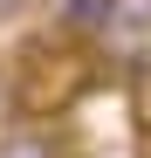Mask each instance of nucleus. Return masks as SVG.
<instances>
[{"mask_svg": "<svg viewBox=\"0 0 151 158\" xmlns=\"http://www.w3.org/2000/svg\"><path fill=\"white\" fill-rule=\"evenodd\" d=\"M103 35L144 41V35H151V0H103Z\"/></svg>", "mask_w": 151, "mask_h": 158, "instance_id": "1", "label": "nucleus"}, {"mask_svg": "<svg viewBox=\"0 0 151 158\" xmlns=\"http://www.w3.org/2000/svg\"><path fill=\"white\" fill-rule=\"evenodd\" d=\"M0 158H62V144H55V131H41V124H28V131H0Z\"/></svg>", "mask_w": 151, "mask_h": 158, "instance_id": "2", "label": "nucleus"}, {"mask_svg": "<svg viewBox=\"0 0 151 158\" xmlns=\"http://www.w3.org/2000/svg\"><path fill=\"white\" fill-rule=\"evenodd\" d=\"M55 28H69V35H103V0H55Z\"/></svg>", "mask_w": 151, "mask_h": 158, "instance_id": "3", "label": "nucleus"}, {"mask_svg": "<svg viewBox=\"0 0 151 158\" xmlns=\"http://www.w3.org/2000/svg\"><path fill=\"white\" fill-rule=\"evenodd\" d=\"M21 117V103H14V69H0V131H7Z\"/></svg>", "mask_w": 151, "mask_h": 158, "instance_id": "4", "label": "nucleus"}, {"mask_svg": "<svg viewBox=\"0 0 151 158\" xmlns=\"http://www.w3.org/2000/svg\"><path fill=\"white\" fill-rule=\"evenodd\" d=\"M21 7H28V0H0V21H14V14H21Z\"/></svg>", "mask_w": 151, "mask_h": 158, "instance_id": "5", "label": "nucleus"}]
</instances>
